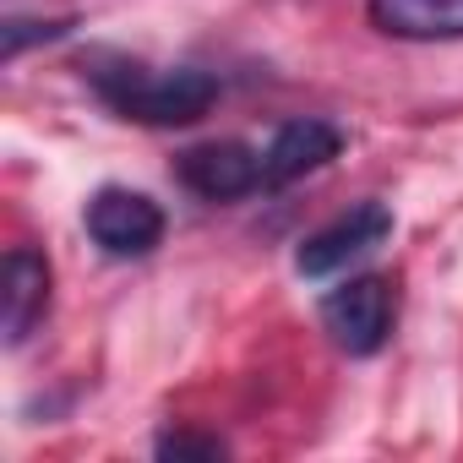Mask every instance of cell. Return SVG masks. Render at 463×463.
<instances>
[{
  "label": "cell",
  "instance_id": "5b68a950",
  "mask_svg": "<svg viewBox=\"0 0 463 463\" xmlns=\"http://www.w3.org/2000/svg\"><path fill=\"white\" fill-rule=\"evenodd\" d=\"M175 180L191 196H202V202H235V196L268 191L262 153L246 147V142H202V147H185L175 158Z\"/></svg>",
  "mask_w": 463,
  "mask_h": 463
},
{
  "label": "cell",
  "instance_id": "6da1fadb",
  "mask_svg": "<svg viewBox=\"0 0 463 463\" xmlns=\"http://www.w3.org/2000/svg\"><path fill=\"white\" fill-rule=\"evenodd\" d=\"M93 93L137 126H196L218 104V77L196 66H142L126 55L88 61Z\"/></svg>",
  "mask_w": 463,
  "mask_h": 463
},
{
  "label": "cell",
  "instance_id": "3957f363",
  "mask_svg": "<svg viewBox=\"0 0 463 463\" xmlns=\"http://www.w3.org/2000/svg\"><path fill=\"white\" fill-rule=\"evenodd\" d=\"M392 322H398V295L387 279H349L344 289H333L322 300V327L354 360L376 354L392 338Z\"/></svg>",
  "mask_w": 463,
  "mask_h": 463
},
{
  "label": "cell",
  "instance_id": "30bf717a",
  "mask_svg": "<svg viewBox=\"0 0 463 463\" xmlns=\"http://www.w3.org/2000/svg\"><path fill=\"white\" fill-rule=\"evenodd\" d=\"M229 447L218 436H196V430H169L158 436V458H223Z\"/></svg>",
  "mask_w": 463,
  "mask_h": 463
},
{
  "label": "cell",
  "instance_id": "9c48e42d",
  "mask_svg": "<svg viewBox=\"0 0 463 463\" xmlns=\"http://www.w3.org/2000/svg\"><path fill=\"white\" fill-rule=\"evenodd\" d=\"M71 33V23L61 17V23H28V17H12L6 28H0V39H6V61H17L28 44H55V39H66Z\"/></svg>",
  "mask_w": 463,
  "mask_h": 463
},
{
  "label": "cell",
  "instance_id": "ba28073f",
  "mask_svg": "<svg viewBox=\"0 0 463 463\" xmlns=\"http://www.w3.org/2000/svg\"><path fill=\"white\" fill-rule=\"evenodd\" d=\"M44 311H50V262L33 246H12L6 251V344L17 349Z\"/></svg>",
  "mask_w": 463,
  "mask_h": 463
},
{
  "label": "cell",
  "instance_id": "7a4b0ae2",
  "mask_svg": "<svg viewBox=\"0 0 463 463\" xmlns=\"http://www.w3.org/2000/svg\"><path fill=\"white\" fill-rule=\"evenodd\" d=\"M82 223H88L93 246H99L104 257H115V262H137V257H147V251L164 241V207H158L147 191H131V185H104V191H93Z\"/></svg>",
  "mask_w": 463,
  "mask_h": 463
},
{
  "label": "cell",
  "instance_id": "277c9868",
  "mask_svg": "<svg viewBox=\"0 0 463 463\" xmlns=\"http://www.w3.org/2000/svg\"><path fill=\"white\" fill-rule=\"evenodd\" d=\"M387 235H392V213H387L382 202H354L349 213H338L333 223H322L317 235L300 241L295 268H300L306 279H333V273H344L349 262L371 257Z\"/></svg>",
  "mask_w": 463,
  "mask_h": 463
},
{
  "label": "cell",
  "instance_id": "8992f818",
  "mask_svg": "<svg viewBox=\"0 0 463 463\" xmlns=\"http://www.w3.org/2000/svg\"><path fill=\"white\" fill-rule=\"evenodd\" d=\"M338 153H344V131H338L333 120H317V115H306V120H289V126H279L273 147L262 153L268 191H279V185H289V180H300V175H311V169L333 164Z\"/></svg>",
  "mask_w": 463,
  "mask_h": 463
},
{
  "label": "cell",
  "instance_id": "52a82bcc",
  "mask_svg": "<svg viewBox=\"0 0 463 463\" xmlns=\"http://www.w3.org/2000/svg\"><path fill=\"white\" fill-rule=\"evenodd\" d=\"M376 33L403 44H447L463 39V0H365Z\"/></svg>",
  "mask_w": 463,
  "mask_h": 463
}]
</instances>
